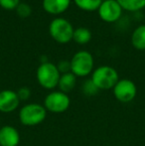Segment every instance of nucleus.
Returning a JSON list of instances; mask_svg holds the SVG:
<instances>
[{
  "label": "nucleus",
  "instance_id": "nucleus-21",
  "mask_svg": "<svg viewBox=\"0 0 145 146\" xmlns=\"http://www.w3.org/2000/svg\"><path fill=\"white\" fill-rule=\"evenodd\" d=\"M59 72H60L61 75L63 74H67L71 72V63L70 61H61L60 63L57 65Z\"/></svg>",
  "mask_w": 145,
  "mask_h": 146
},
{
  "label": "nucleus",
  "instance_id": "nucleus-10",
  "mask_svg": "<svg viewBox=\"0 0 145 146\" xmlns=\"http://www.w3.org/2000/svg\"><path fill=\"white\" fill-rule=\"evenodd\" d=\"M20 134L11 125H4L0 128V146H18Z\"/></svg>",
  "mask_w": 145,
  "mask_h": 146
},
{
  "label": "nucleus",
  "instance_id": "nucleus-2",
  "mask_svg": "<svg viewBox=\"0 0 145 146\" xmlns=\"http://www.w3.org/2000/svg\"><path fill=\"white\" fill-rule=\"evenodd\" d=\"M60 77L61 74L57 68V65L51 62L40 64L37 69V82L41 87L46 90H54L58 87Z\"/></svg>",
  "mask_w": 145,
  "mask_h": 146
},
{
  "label": "nucleus",
  "instance_id": "nucleus-19",
  "mask_svg": "<svg viewBox=\"0 0 145 146\" xmlns=\"http://www.w3.org/2000/svg\"><path fill=\"white\" fill-rule=\"evenodd\" d=\"M20 4V0H0V6L5 10H15Z\"/></svg>",
  "mask_w": 145,
  "mask_h": 146
},
{
  "label": "nucleus",
  "instance_id": "nucleus-13",
  "mask_svg": "<svg viewBox=\"0 0 145 146\" xmlns=\"http://www.w3.org/2000/svg\"><path fill=\"white\" fill-rule=\"evenodd\" d=\"M131 44L139 51L145 50V25H140L131 35Z\"/></svg>",
  "mask_w": 145,
  "mask_h": 146
},
{
  "label": "nucleus",
  "instance_id": "nucleus-6",
  "mask_svg": "<svg viewBox=\"0 0 145 146\" xmlns=\"http://www.w3.org/2000/svg\"><path fill=\"white\" fill-rule=\"evenodd\" d=\"M71 104V100L68 94L61 92V90H54L46 96L44 100V106L47 111L52 113H63L65 112Z\"/></svg>",
  "mask_w": 145,
  "mask_h": 146
},
{
  "label": "nucleus",
  "instance_id": "nucleus-1",
  "mask_svg": "<svg viewBox=\"0 0 145 146\" xmlns=\"http://www.w3.org/2000/svg\"><path fill=\"white\" fill-rule=\"evenodd\" d=\"M91 82L99 90H107L114 88L118 81V73L110 66H101L91 73Z\"/></svg>",
  "mask_w": 145,
  "mask_h": 146
},
{
  "label": "nucleus",
  "instance_id": "nucleus-9",
  "mask_svg": "<svg viewBox=\"0 0 145 146\" xmlns=\"http://www.w3.org/2000/svg\"><path fill=\"white\" fill-rule=\"evenodd\" d=\"M20 100L17 92L12 90H3L0 92V112L10 113L17 110Z\"/></svg>",
  "mask_w": 145,
  "mask_h": 146
},
{
  "label": "nucleus",
  "instance_id": "nucleus-17",
  "mask_svg": "<svg viewBox=\"0 0 145 146\" xmlns=\"http://www.w3.org/2000/svg\"><path fill=\"white\" fill-rule=\"evenodd\" d=\"M99 88L95 87V84L91 82V80H87L83 84V92L87 96H93L99 92Z\"/></svg>",
  "mask_w": 145,
  "mask_h": 146
},
{
  "label": "nucleus",
  "instance_id": "nucleus-3",
  "mask_svg": "<svg viewBox=\"0 0 145 146\" xmlns=\"http://www.w3.org/2000/svg\"><path fill=\"white\" fill-rule=\"evenodd\" d=\"M47 110L40 104H28L22 106L19 110V120L25 126H36L45 120Z\"/></svg>",
  "mask_w": 145,
  "mask_h": 146
},
{
  "label": "nucleus",
  "instance_id": "nucleus-5",
  "mask_svg": "<svg viewBox=\"0 0 145 146\" xmlns=\"http://www.w3.org/2000/svg\"><path fill=\"white\" fill-rule=\"evenodd\" d=\"M73 25L70 21L62 17H57L49 25V33L53 40L60 44H67L73 40Z\"/></svg>",
  "mask_w": 145,
  "mask_h": 146
},
{
  "label": "nucleus",
  "instance_id": "nucleus-8",
  "mask_svg": "<svg viewBox=\"0 0 145 146\" xmlns=\"http://www.w3.org/2000/svg\"><path fill=\"white\" fill-rule=\"evenodd\" d=\"M122 10L123 9L116 0H103L97 12L103 21L113 23L121 17Z\"/></svg>",
  "mask_w": 145,
  "mask_h": 146
},
{
  "label": "nucleus",
  "instance_id": "nucleus-11",
  "mask_svg": "<svg viewBox=\"0 0 145 146\" xmlns=\"http://www.w3.org/2000/svg\"><path fill=\"white\" fill-rule=\"evenodd\" d=\"M44 10L51 15H60L68 10L71 5V0H43Z\"/></svg>",
  "mask_w": 145,
  "mask_h": 146
},
{
  "label": "nucleus",
  "instance_id": "nucleus-18",
  "mask_svg": "<svg viewBox=\"0 0 145 146\" xmlns=\"http://www.w3.org/2000/svg\"><path fill=\"white\" fill-rule=\"evenodd\" d=\"M15 10H16V12H17V15L21 18L29 17L32 13L31 6L27 3H21V2H20V4L17 6V8H16Z\"/></svg>",
  "mask_w": 145,
  "mask_h": 146
},
{
  "label": "nucleus",
  "instance_id": "nucleus-7",
  "mask_svg": "<svg viewBox=\"0 0 145 146\" xmlns=\"http://www.w3.org/2000/svg\"><path fill=\"white\" fill-rule=\"evenodd\" d=\"M112 90H113V94L116 100L123 104L132 102L137 94L136 85L131 80L128 79L119 80Z\"/></svg>",
  "mask_w": 145,
  "mask_h": 146
},
{
  "label": "nucleus",
  "instance_id": "nucleus-4",
  "mask_svg": "<svg viewBox=\"0 0 145 146\" xmlns=\"http://www.w3.org/2000/svg\"><path fill=\"white\" fill-rule=\"evenodd\" d=\"M70 63L71 72L75 77L85 78L93 72V66H95L93 57L87 51L81 50L77 52L73 56Z\"/></svg>",
  "mask_w": 145,
  "mask_h": 146
},
{
  "label": "nucleus",
  "instance_id": "nucleus-16",
  "mask_svg": "<svg viewBox=\"0 0 145 146\" xmlns=\"http://www.w3.org/2000/svg\"><path fill=\"white\" fill-rule=\"evenodd\" d=\"M73 2L79 9L83 11L93 12L99 9L103 0H73Z\"/></svg>",
  "mask_w": 145,
  "mask_h": 146
},
{
  "label": "nucleus",
  "instance_id": "nucleus-15",
  "mask_svg": "<svg viewBox=\"0 0 145 146\" xmlns=\"http://www.w3.org/2000/svg\"><path fill=\"white\" fill-rule=\"evenodd\" d=\"M123 10L129 12L140 11L145 8V0H116Z\"/></svg>",
  "mask_w": 145,
  "mask_h": 146
},
{
  "label": "nucleus",
  "instance_id": "nucleus-14",
  "mask_svg": "<svg viewBox=\"0 0 145 146\" xmlns=\"http://www.w3.org/2000/svg\"><path fill=\"white\" fill-rule=\"evenodd\" d=\"M73 40L79 45L87 44L91 40V32L85 27L77 28L73 31Z\"/></svg>",
  "mask_w": 145,
  "mask_h": 146
},
{
  "label": "nucleus",
  "instance_id": "nucleus-12",
  "mask_svg": "<svg viewBox=\"0 0 145 146\" xmlns=\"http://www.w3.org/2000/svg\"><path fill=\"white\" fill-rule=\"evenodd\" d=\"M75 84H77V77L73 75L72 72H70V73L61 75L58 87L61 92L68 94V92H70L71 90H73L75 88Z\"/></svg>",
  "mask_w": 145,
  "mask_h": 146
},
{
  "label": "nucleus",
  "instance_id": "nucleus-20",
  "mask_svg": "<svg viewBox=\"0 0 145 146\" xmlns=\"http://www.w3.org/2000/svg\"><path fill=\"white\" fill-rule=\"evenodd\" d=\"M16 92H17V96H18V98H19L20 102H21V100H29L30 96H31V90H30V88L27 87L20 88Z\"/></svg>",
  "mask_w": 145,
  "mask_h": 146
}]
</instances>
